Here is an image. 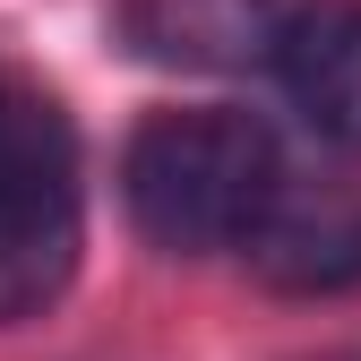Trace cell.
<instances>
[{"label":"cell","instance_id":"1","mask_svg":"<svg viewBox=\"0 0 361 361\" xmlns=\"http://www.w3.org/2000/svg\"><path fill=\"white\" fill-rule=\"evenodd\" d=\"M129 215L164 250H233L276 207V138L250 112H155L129 147Z\"/></svg>","mask_w":361,"mask_h":361},{"label":"cell","instance_id":"4","mask_svg":"<svg viewBox=\"0 0 361 361\" xmlns=\"http://www.w3.org/2000/svg\"><path fill=\"white\" fill-rule=\"evenodd\" d=\"M129 26L164 61H250L258 43H276L267 0H138Z\"/></svg>","mask_w":361,"mask_h":361},{"label":"cell","instance_id":"3","mask_svg":"<svg viewBox=\"0 0 361 361\" xmlns=\"http://www.w3.org/2000/svg\"><path fill=\"white\" fill-rule=\"evenodd\" d=\"M276 69L293 112L327 147L361 155V0H310L276 26Z\"/></svg>","mask_w":361,"mask_h":361},{"label":"cell","instance_id":"2","mask_svg":"<svg viewBox=\"0 0 361 361\" xmlns=\"http://www.w3.org/2000/svg\"><path fill=\"white\" fill-rule=\"evenodd\" d=\"M78 267V147L69 121L0 78V327L35 319Z\"/></svg>","mask_w":361,"mask_h":361}]
</instances>
